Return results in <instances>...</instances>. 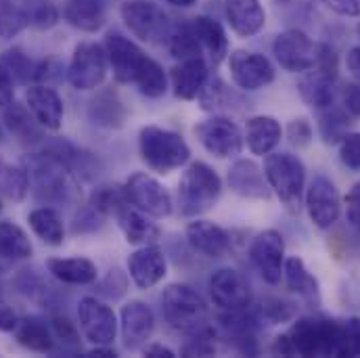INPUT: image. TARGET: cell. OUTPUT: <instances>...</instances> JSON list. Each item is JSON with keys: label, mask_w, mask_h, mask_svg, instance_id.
Here are the masks:
<instances>
[{"label": "cell", "mask_w": 360, "mask_h": 358, "mask_svg": "<svg viewBox=\"0 0 360 358\" xmlns=\"http://www.w3.org/2000/svg\"><path fill=\"white\" fill-rule=\"evenodd\" d=\"M270 350L281 357H350L346 323L321 317L297 319Z\"/></svg>", "instance_id": "cell-1"}, {"label": "cell", "mask_w": 360, "mask_h": 358, "mask_svg": "<svg viewBox=\"0 0 360 358\" xmlns=\"http://www.w3.org/2000/svg\"><path fill=\"white\" fill-rule=\"evenodd\" d=\"M21 166L27 172L30 191L38 201L51 205L80 203L82 191L74 177V170L55 151L27 155L21 160Z\"/></svg>", "instance_id": "cell-2"}, {"label": "cell", "mask_w": 360, "mask_h": 358, "mask_svg": "<svg viewBox=\"0 0 360 358\" xmlns=\"http://www.w3.org/2000/svg\"><path fill=\"white\" fill-rule=\"evenodd\" d=\"M139 151L147 168L158 174H170L179 170L191 158V149L186 141L179 132L162 126H145L141 130Z\"/></svg>", "instance_id": "cell-3"}, {"label": "cell", "mask_w": 360, "mask_h": 358, "mask_svg": "<svg viewBox=\"0 0 360 358\" xmlns=\"http://www.w3.org/2000/svg\"><path fill=\"white\" fill-rule=\"evenodd\" d=\"M222 195V180L216 170L203 162H193L180 177L179 207L186 218L210 212Z\"/></svg>", "instance_id": "cell-4"}, {"label": "cell", "mask_w": 360, "mask_h": 358, "mask_svg": "<svg viewBox=\"0 0 360 358\" xmlns=\"http://www.w3.org/2000/svg\"><path fill=\"white\" fill-rule=\"evenodd\" d=\"M264 174L283 207L289 214H300L306 188V168L300 158L291 153H269L264 158Z\"/></svg>", "instance_id": "cell-5"}, {"label": "cell", "mask_w": 360, "mask_h": 358, "mask_svg": "<svg viewBox=\"0 0 360 358\" xmlns=\"http://www.w3.org/2000/svg\"><path fill=\"white\" fill-rule=\"evenodd\" d=\"M162 314L166 323L180 333H193L207 325V304L188 285L172 283L162 291Z\"/></svg>", "instance_id": "cell-6"}, {"label": "cell", "mask_w": 360, "mask_h": 358, "mask_svg": "<svg viewBox=\"0 0 360 358\" xmlns=\"http://www.w3.org/2000/svg\"><path fill=\"white\" fill-rule=\"evenodd\" d=\"M335 80H338V55L329 44H319L316 65L304 72L297 82L300 96L306 105L314 109H323L333 105L335 98Z\"/></svg>", "instance_id": "cell-7"}, {"label": "cell", "mask_w": 360, "mask_h": 358, "mask_svg": "<svg viewBox=\"0 0 360 358\" xmlns=\"http://www.w3.org/2000/svg\"><path fill=\"white\" fill-rule=\"evenodd\" d=\"M120 15L134 38L147 44H162L168 40L172 23L164 8L147 0H128L122 4Z\"/></svg>", "instance_id": "cell-8"}, {"label": "cell", "mask_w": 360, "mask_h": 358, "mask_svg": "<svg viewBox=\"0 0 360 358\" xmlns=\"http://www.w3.org/2000/svg\"><path fill=\"white\" fill-rule=\"evenodd\" d=\"M126 201L151 218H166L172 214V197L168 188L147 172H134L122 186Z\"/></svg>", "instance_id": "cell-9"}, {"label": "cell", "mask_w": 360, "mask_h": 358, "mask_svg": "<svg viewBox=\"0 0 360 358\" xmlns=\"http://www.w3.org/2000/svg\"><path fill=\"white\" fill-rule=\"evenodd\" d=\"M272 55L276 63L289 74H304L316 65L319 44L297 27L281 32L272 42Z\"/></svg>", "instance_id": "cell-10"}, {"label": "cell", "mask_w": 360, "mask_h": 358, "mask_svg": "<svg viewBox=\"0 0 360 358\" xmlns=\"http://www.w3.org/2000/svg\"><path fill=\"white\" fill-rule=\"evenodd\" d=\"M195 136L199 139L205 151L220 160L239 155L245 145V136L239 130V126L222 115H214L210 120L199 122L195 126Z\"/></svg>", "instance_id": "cell-11"}, {"label": "cell", "mask_w": 360, "mask_h": 358, "mask_svg": "<svg viewBox=\"0 0 360 358\" xmlns=\"http://www.w3.org/2000/svg\"><path fill=\"white\" fill-rule=\"evenodd\" d=\"M107 74V53L96 42H80L68 65V82L76 90H94Z\"/></svg>", "instance_id": "cell-12"}, {"label": "cell", "mask_w": 360, "mask_h": 358, "mask_svg": "<svg viewBox=\"0 0 360 358\" xmlns=\"http://www.w3.org/2000/svg\"><path fill=\"white\" fill-rule=\"evenodd\" d=\"M304 205H306V212H308L312 224L321 231L331 229L342 214L340 191L333 184V180L323 177V174L310 180V184L306 188Z\"/></svg>", "instance_id": "cell-13"}, {"label": "cell", "mask_w": 360, "mask_h": 358, "mask_svg": "<svg viewBox=\"0 0 360 358\" xmlns=\"http://www.w3.org/2000/svg\"><path fill=\"white\" fill-rule=\"evenodd\" d=\"M78 323L84 338L94 346H111L120 327L113 308L90 295L82 298L78 304Z\"/></svg>", "instance_id": "cell-14"}, {"label": "cell", "mask_w": 360, "mask_h": 358, "mask_svg": "<svg viewBox=\"0 0 360 358\" xmlns=\"http://www.w3.org/2000/svg\"><path fill=\"white\" fill-rule=\"evenodd\" d=\"M210 295L214 306L224 312H239L252 306V287L235 269H218L210 279Z\"/></svg>", "instance_id": "cell-15"}, {"label": "cell", "mask_w": 360, "mask_h": 358, "mask_svg": "<svg viewBox=\"0 0 360 358\" xmlns=\"http://www.w3.org/2000/svg\"><path fill=\"white\" fill-rule=\"evenodd\" d=\"M229 72L235 87L248 92L266 89L274 82V68L269 59L260 53H252L245 49L233 51L229 55Z\"/></svg>", "instance_id": "cell-16"}, {"label": "cell", "mask_w": 360, "mask_h": 358, "mask_svg": "<svg viewBox=\"0 0 360 358\" xmlns=\"http://www.w3.org/2000/svg\"><path fill=\"white\" fill-rule=\"evenodd\" d=\"M105 53H107V61L111 65L113 78L120 84L136 82V76L141 74L147 61V55L141 51L136 42H132L130 38L122 34H109L105 38Z\"/></svg>", "instance_id": "cell-17"}, {"label": "cell", "mask_w": 360, "mask_h": 358, "mask_svg": "<svg viewBox=\"0 0 360 358\" xmlns=\"http://www.w3.org/2000/svg\"><path fill=\"white\" fill-rule=\"evenodd\" d=\"M252 264L258 269L260 276L269 285H278L283 279V267H285V241L283 235L274 229L260 233L250 248Z\"/></svg>", "instance_id": "cell-18"}, {"label": "cell", "mask_w": 360, "mask_h": 358, "mask_svg": "<svg viewBox=\"0 0 360 358\" xmlns=\"http://www.w3.org/2000/svg\"><path fill=\"white\" fill-rule=\"evenodd\" d=\"M153 329H155V314L145 302L132 300L122 308L120 331H122V342L126 350L145 348L153 335Z\"/></svg>", "instance_id": "cell-19"}, {"label": "cell", "mask_w": 360, "mask_h": 358, "mask_svg": "<svg viewBox=\"0 0 360 358\" xmlns=\"http://www.w3.org/2000/svg\"><path fill=\"white\" fill-rule=\"evenodd\" d=\"M113 216H115L117 226L124 233L126 241L132 245H151V243H158L162 237L160 226L155 222H151L145 212L130 205L126 201V197H124V201L117 203V207L113 210Z\"/></svg>", "instance_id": "cell-20"}, {"label": "cell", "mask_w": 360, "mask_h": 358, "mask_svg": "<svg viewBox=\"0 0 360 358\" xmlns=\"http://www.w3.org/2000/svg\"><path fill=\"white\" fill-rule=\"evenodd\" d=\"M25 105H27L30 113L34 115V120L42 128L53 130V132L61 130L65 107H63V98L59 96L57 90L44 87V84H36L25 92Z\"/></svg>", "instance_id": "cell-21"}, {"label": "cell", "mask_w": 360, "mask_h": 358, "mask_svg": "<svg viewBox=\"0 0 360 358\" xmlns=\"http://www.w3.org/2000/svg\"><path fill=\"white\" fill-rule=\"evenodd\" d=\"M128 272H130V279L134 281L136 287L151 289L166 276L168 262H166L164 252L155 243H151V245H143L134 254H130Z\"/></svg>", "instance_id": "cell-22"}, {"label": "cell", "mask_w": 360, "mask_h": 358, "mask_svg": "<svg viewBox=\"0 0 360 358\" xmlns=\"http://www.w3.org/2000/svg\"><path fill=\"white\" fill-rule=\"evenodd\" d=\"M229 186L245 199H270V188L264 168L254 160H237L229 170Z\"/></svg>", "instance_id": "cell-23"}, {"label": "cell", "mask_w": 360, "mask_h": 358, "mask_svg": "<svg viewBox=\"0 0 360 358\" xmlns=\"http://www.w3.org/2000/svg\"><path fill=\"white\" fill-rule=\"evenodd\" d=\"M224 15L231 30L241 38H252L266 25V11L260 0H226Z\"/></svg>", "instance_id": "cell-24"}, {"label": "cell", "mask_w": 360, "mask_h": 358, "mask_svg": "<svg viewBox=\"0 0 360 358\" xmlns=\"http://www.w3.org/2000/svg\"><path fill=\"white\" fill-rule=\"evenodd\" d=\"M186 241L195 252L203 254L205 258H222L231 250V235L210 220L188 222Z\"/></svg>", "instance_id": "cell-25"}, {"label": "cell", "mask_w": 360, "mask_h": 358, "mask_svg": "<svg viewBox=\"0 0 360 358\" xmlns=\"http://www.w3.org/2000/svg\"><path fill=\"white\" fill-rule=\"evenodd\" d=\"M248 310L226 312L224 317H220V327L224 338L235 346V350H239L245 357H254L258 354L256 327L260 321L256 314H248Z\"/></svg>", "instance_id": "cell-26"}, {"label": "cell", "mask_w": 360, "mask_h": 358, "mask_svg": "<svg viewBox=\"0 0 360 358\" xmlns=\"http://www.w3.org/2000/svg\"><path fill=\"white\" fill-rule=\"evenodd\" d=\"M207 80H210V72H207V63L203 57L184 59L170 70L172 90L182 101L197 98Z\"/></svg>", "instance_id": "cell-27"}, {"label": "cell", "mask_w": 360, "mask_h": 358, "mask_svg": "<svg viewBox=\"0 0 360 358\" xmlns=\"http://www.w3.org/2000/svg\"><path fill=\"white\" fill-rule=\"evenodd\" d=\"M283 139V128L272 115H254L245 126V143L254 155L266 158Z\"/></svg>", "instance_id": "cell-28"}, {"label": "cell", "mask_w": 360, "mask_h": 358, "mask_svg": "<svg viewBox=\"0 0 360 358\" xmlns=\"http://www.w3.org/2000/svg\"><path fill=\"white\" fill-rule=\"evenodd\" d=\"M15 338L17 342L38 354H49L55 350V335L51 329V321L42 319V317H23L19 319L17 327H15Z\"/></svg>", "instance_id": "cell-29"}, {"label": "cell", "mask_w": 360, "mask_h": 358, "mask_svg": "<svg viewBox=\"0 0 360 358\" xmlns=\"http://www.w3.org/2000/svg\"><path fill=\"white\" fill-rule=\"evenodd\" d=\"M32 243L21 226L15 222H0V272L13 269L17 262H23L32 256Z\"/></svg>", "instance_id": "cell-30"}, {"label": "cell", "mask_w": 360, "mask_h": 358, "mask_svg": "<svg viewBox=\"0 0 360 358\" xmlns=\"http://www.w3.org/2000/svg\"><path fill=\"white\" fill-rule=\"evenodd\" d=\"M193 27H195V34H197L199 44H201L203 53L207 55V59L214 65H220L229 55V38H226L224 27L207 15L195 17Z\"/></svg>", "instance_id": "cell-31"}, {"label": "cell", "mask_w": 360, "mask_h": 358, "mask_svg": "<svg viewBox=\"0 0 360 358\" xmlns=\"http://www.w3.org/2000/svg\"><path fill=\"white\" fill-rule=\"evenodd\" d=\"M63 19L86 34L98 32L107 21V11L103 0H68L63 6Z\"/></svg>", "instance_id": "cell-32"}, {"label": "cell", "mask_w": 360, "mask_h": 358, "mask_svg": "<svg viewBox=\"0 0 360 358\" xmlns=\"http://www.w3.org/2000/svg\"><path fill=\"white\" fill-rule=\"evenodd\" d=\"M283 279L289 291L297 293L300 298L319 304L321 302V289H319V281L316 276L306 269V262L300 256H291L285 258V267H283Z\"/></svg>", "instance_id": "cell-33"}, {"label": "cell", "mask_w": 360, "mask_h": 358, "mask_svg": "<svg viewBox=\"0 0 360 358\" xmlns=\"http://www.w3.org/2000/svg\"><path fill=\"white\" fill-rule=\"evenodd\" d=\"M27 222H30V229L34 231V235L42 243L53 245V248L63 245V241H65V226H63V220H61L57 210H53V207L32 210L27 214Z\"/></svg>", "instance_id": "cell-34"}, {"label": "cell", "mask_w": 360, "mask_h": 358, "mask_svg": "<svg viewBox=\"0 0 360 358\" xmlns=\"http://www.w3.org/2000/svg\"><path fill=\"white\" fill-rule=\"evenodd\" d=\"M46 269L57 281L68 285H90L96 281V267L89 258H51Z\"/></svg>", "instance_id": "cell-35"}, {"label": "cell", "mask_w": 360, "mask_h": 358, "mask_svg": "<svg viewBox=\"0 0 360 358\" xmlns=\"http://www.w3.org/2000/svg\"><path fill=\"white\" fill-rule=\"evenodd\" d=\"M89 117L92 124L101 128H122L126 120V107L120 96L111 90H105L92 98L89 107Z\"/></svg>", "instance_id": "cell-36"}, {"label": "cell", "mask_w": 360, "mask_h": 358, "mask_svg": "<svg viewBox=\"0 0 360 358\" xmlns=\"http://www.w3.org/2000/svg\"><path fill=\"white\" fill-rule=\"evenodd\" d=\"M166 44H168V51L172 53V57L179 59V61L203 57V49H201L199 38L195 34L193 21H182V23L172 25Z\"/></svg>", "instance_id": "cell-37"}, {"label": "cell", "mask_w": 360, "mask_h": 358, "mask_svg": "<svg viewBox=\"0 0 360 358\" xmlns=\"http://www.w3.org/2000/svg\"><path fill=\"white\" fill-rule=\"evenodd\" d=\"M321 115H319V132H321V139L327 143V145H335L340 143L346 134H348V128H350V113L346 109H340V107H323L319 109Z\"/></svg>", "instance_id": "cell-38"}, {"label": "cell", "mask_w": 360, "mask_h": 358, "mask_svg": "<svg viewBox=\"0 0 360 358\" xmlns=\"http://www.w3.org/2000/svg\"><path fill=\"white\" fill-rule=\"evenodd\" d=\"M27 193H30V179L25 168L0 160V197L11 201H23Z\"/></svg>", "instance_id": "cell-39"}, {"label": "cell", "mask_w": 360, "mask_h": 358, "mask_svg": "<svg viewBox=\"0 0 360 358\" xmlns=\"http://www.w3.org/2000/svg\"><path fill=\"white\" fill-rule=\"evenodd\" d=\"M25 23L34 30H51L59 23L61 13L53 0H21Z\"/></svg>", "instance_id": "cell-40"}, {"label": "cell", "mask_w": 360, "mask_h": 358, "mask_svg": "<svg viewBox=\"0 0 360 358\" xmlns=\"http://www.w3.org/2000/svg\"><path fill=\"white\" fill-rule=\"evenodd\" d=\"M4 124L15 136H19L23 141H34L40 136V130H38L40 124L34 120L27 105H19L13 101L8 107H4Z\"/></svg>", "instance_id": "cell-41"}, {"label": "cell", "mask_w": 360, "mask_h": 358, "mask_svg": "<svg viewBox=\"0 0 360 358\" xmlns=\"http://www.w3.org/2000/svg\"><path fill=\"white\" fill-rule=\"evenodd\" d=\"M197 98L203 111H220L233 107V103H239V96L220 78H210Z\"/></svg>", "instance_id": "cell-42"}, {"label": "cell", "mask_w": 360, "mask_h": 358, "mask_svg": "<svg viewBox=\"0 0 360 358\" xmlns=\"http://www.w3.org/2000/svg\"><path fill=\"white\" fill-rule=\"evenodd\" d=\"M51 329L55 335L53 352H61V354H80L82 352L80 333L68 317H61V314L51 317Z\"/></svg>", "instance_id": "cell-43"}, {"label": "cell", "mask_w": 360, "mask_h": 358, "mask_svg": "<svg viewBox=\"0 0 360 358\" xmlns=\"http://www.w3.org/2000/svg\"><path fill=\"white\" fill-rule=\"evenodd\" d=\"M134 84L139 87V90H141L145 96H149V98H160V96H164L166 90H168V76H166L164 68H162L155 59L147 57V61H145L141 74L136 76V82H134Z\"/></svg>", "instance_id": "cell-44"}, {"label": "cell", "mask_w": 360, "mask_h": 358, "mask_svg": "<svg viewBox=\"0 0 360 358\" xmlns=\"http://www.w3.org/2000/svg\"><path fill=\"white\" fill-rule=\"evenodd\" d=\"M23 27H27L21 4L11 0H0V40L15 38Z\"/></svg>", "instance_id": "cell-45"}, {"label": "cell", "mask_w": 360, "mask_h": 358, "mask_svg": "<svg viewBox=\"0 0 360 358\" xmlns=\"http://www.w3.org/2000/svg\"><path fill=\"white\" fill-rule=\"evenodd\" d=\"M295 314L293 310V304L281 300V298H264L256 310V317L258 321L262 323H269V325H278V323H287L291 321Z\"/></svg>", "instance_id": "cell-46"}, {"label": "cell", "mask_w": 360, "mask_h": 358, "mask_svg": "<svg viewBox=\"0 0 360 358\" xmlns=\"http://www.w3.org/2000/svg\"><path fill=\"white\" fill-rule=\"evenodd\" d=\"M0 63L11 72V76L17 80V82H23L27 84L30 80H34V72H36V63L19 49H13V51H6L0 59Z\"/></svg>", "instance_id": "cell-47"}, {"label": "cell", "mask_w": 360, "mask_h": 358, "mask_svg": "<svg viewBox=\"0 0 360 358\" xmlns=\"http://www.w3.org/2000/svg\"><path fill=\"white\" fill-rule=\"evenodd\" d=\"M17 287L23 295H27L30 300L38 302V304H46L49 298H51V287L34 274V270H23L19 276H17Z\"/></svg>", "instance_id": "cell-48"}, {"label": "cell", "mask_w": 360, "mask_h": 358, "mask_svg": "<svg viewBox=\"0 0 360 358\" xmlns=\"http://www.w3.org/2000/svg\"><path fill=\"white\" fill-rule=\"evenodd\" d=\"M340 160L346 168L360 170V132H348L340 141Z\"/></svg>", "instance_id": "cell-49"}, {"label": "cell", "mask_w": 360, "mask_h": 358, "mask_svg": "<svg viewBox=\"0 0 360 358\" xmlns=\"http://www.w3.org/2000/svg\"><path fill=\"white\" fill-rule=\"evenodd\" d=\"M287 136H289L291 145H295V147H306V145H310V141H312V126H310V122H308L306 117L293 120V122L287 126Z\"/></svg>", "instance_id": "cell-50"}, {"label": "cell", "mask_w": 360, "mask_h": 358, "mask_svg": "<svg viewBox=\"0 0 360 358\" xmlns=\"http://www.w3.org/2000/svg\"><path fill=\"white\" fill-rule=\"evenodd\" d=\"M342 101H344V109L354 115L360 117V84L356 82H348L344 89H342Z\"/></svg>", "instance_id": "cell-51"}, {"label": "cell", "mask_w": 360, "mask_h": 358, "mask_svg": "<svg viewBox=\"0 0 360 358\" xmlns=\"http://www.w3.org/2000/svg\"><path fill=\"white\" fill-rule=\"evenodd\" d=\"M15 101V78L0 63V109L8 107Z\"/></svg>", "instance_id": "cell-52"}, {"label": "cell", "mask_w": 360, "mask_h": 358, "mask_svg": "<svg viewBox=\"0 0 360 358\" xmlns=\"http://www.w3.org/2000/svg\"><path fill=\"white\" fill-rule=\"evenodd\" d=\"M346 218L352 226L360 229V182H356L346 195Z\"/></svg>", "instance_id": "cell-53"}, {"label": "cell", "mask_w": 360, "mask_h": 358, "mask_svg": "<svg viewBox=\"0 0 360 358\" xmlns=\"http://www.w3.org/2000/svg\"><path fill=\"white\" fill-rule=\"evenodd\" d=\"M61 74V65L55 59H44L40 63H36V72H34V80L36 82H51L55 78H59Z\"/></svg>", "instance_id": "cell-54"}, {"label": "cell", "mask_w": 360, "mask_h": 358, "mask_svg": "<svg viewBox=\"0 0 360 358\" xmlns=\"http://www.w3.org/2000/svg\"><path fill=\"white\" fill-rule=\"evenodd\" d=\"M333 13L344 17H360V0H323Z\"/></svg>", "instance_id": "cell-55"}, {"label": "cell", "mask_w": 360, "mask_h": 358, "mask_svg": "<svg viewBox=\"0 0 360 358\" xmlns=\"http://www.w3.org/2000/svg\"><path fill=\"white\" fill-rule=\"evenodd\" d=\"M344 323H346V331H348L350 357H360V317H352Z\"/></svg>", "instance_id": "cell-56"}, {"label": "cell", "mask_w": 360, "mask_h": 358, "mask_svg": "<svg viewBox=\"0 0 360 358\" xmlns=\"http://www.w3.org/2000/svg\"><path fill=\"white\" fill-rule=\"evenodd\" d=\"M19 314L4 302H0V331H15Z\"/></svg>", "instance_id": "cell-57"}, {"label": "cell", "mask_w": 360, "mask_h": 358, "mask_svg": "<svg viewBox=\"0 0 360 358\" xmlns=\"http://www.w3.org/2000/svg\"><path fill=\"white\" fill-rule=\"evenodd\" d=\"M346 68H348V72L356 80H360V46H352L348 51V55H346Z\"/></svg>", "instance_id": "cell-58"}, {"label": "cell", "mask_w": 360, "mask_h": 358, "mask_svg": "<svg viewBox=\"0 0 360 358\" xmlns=\"http://www.w3.org/2000/svg\"><path fill=\"white\" fill-rule=\"evenodd\" d=\"M143 354L145 357H151V358H174V350H170L168 346H164V344H151V346H145L143 348Z\"/></svg>", "instance_id": "cell-59"}, {"label": "cell", "mask_w": 360, "mask_h": 358, "mask_svg": "<svg viewBox=\"0 0 360 358\" xmlns=\"http://www.w3.org/2000/svg\"><path fill=\"white\" fill-rule=\"evenodd\" d=\"M168 4H172V6H179V8H188V6H193L197 0H166Z\"/></svg>", "instance_id": "cell-60"}, {"label": "cell", "mask_w": 360, "mask_h": 358, "mask_svg": "<svg viewBox=\"0 0 360 358\" xmlns=\"http://www.w3.org/2000/svg\"><path fill=\"white\" fill-rule=\"evenodd\" d=\"M356 32H359V36H360V23H359V25H356Z\"/></svg>", "instance_id": "cell-61"}, {"label": "cell", "mask_w": 360, "mask_h": 358, "mask_svg": "<svg viewBox=\"0 0 360 358\" xmlns=\"http://www.w3.org/2000/svg\"><path fill=\"white\" fill-rule=\"evenodd\" d=\"M0 210H2V203H0Z\"/></svg>", "instance_id": "cell-62"}, {"label": "cell", "mask_w": 360, "mask_h": 358, "mask_svg": "<svg viewBox=\"0 0 360 358\" xmlns=\"http://www.w3.org/2000/svg\"><path fill=\"white\" fill-rule=\"evenodd\" d=\"M0 139H2V132H0Z\"/></svg>", "instance_id": "cell-63"}]
</instances>
